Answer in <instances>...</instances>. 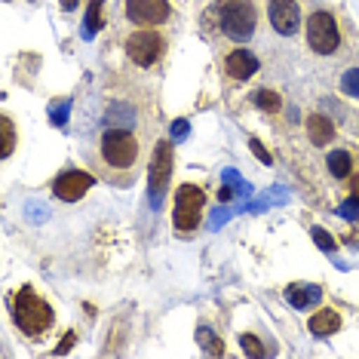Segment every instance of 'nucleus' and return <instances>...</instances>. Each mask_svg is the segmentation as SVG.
Segmentation results:
<instances>
[{
    "instance_id": "nucleus-1",
    "label": "nucleus",
    "mask_w": 359,
    "mask_h": 359,
    "mask_svg": "<svg viewBox=\"0 0 359 359\" xmlns=\"http://www.w3.org/2000/svg\"><path fill=\"white\" fill-rule=\"evenodd\" d=\"M13 316H15V325H19L25 334H31V338L43 334L53 325V307L46 304V301H40L31 289L15 292V298H13Z\"/></svg>"
},
{
    "instance_id": "nucleus-2",
    "label": "nucleus",
    "mask_w": 359,
    "mask_h": 359,
    "mask_svg": "<svg viewBox=\"0 0 359 359\" xmlns=\"http://www.w3.org/2000/svg\"><path fill=\"white\" fill-rule=\"evenodd\" d=\"M218 19L231 40H249L255 31V6L252 0H218Z\"/></svg>"
},
{
    "instance_id": "nucleus-3",
    "label": "nucleus",
    "mask_w": 359,
    "mask_h": 359,
    "mask_svg": "<svg viewBox=\"0 0 359 359\" xmlns=\"http://www.w3.org/2000/svg\"><path fill=\"white\" fill-rule=\"evenodd\" d=\"M102 157L114 169H129L138 157V142L123 129H111L102 135Z\"/></svg>"
},
{
    "instance_id": "nucleus-4",
    "label": "nucleus",
    "mask_w": 359,
    "mask_h": 359,
    "mask_svg": "<svg viewBox=\"0 0 359 359\" xmlns=\"http://www.w3.org/2000/svg\"><path fill=\"white\" fill-rule=\"evenodd\" d=\"M203 203H206V197H203V191L197 184H182L175 194V215L172 222L178 231H194V227L200 224V215H203Z\"/></svg>"
},
{
    "instance_id": "nucleus-5",
    "label": "nucleus",
    "mask_w": 359,
    "mask_h": 359,
    "mask_svg": "<svg viewBox=\"0 0 359 359\" xmlns=\"http://www.w3.org/2000/svg\"><path fill=\"white\" fill-rule=\"evenodd\" d=\"M307 43H310V50L320 55H329L338 50V43H341L338 25H334V19L329 13H313L307 19Z\"/></svg>"
},
{
    "instance_id": "nucleus-6",
    "label": "nucleus",
    "mask_w": 359,
    "mask_h": 359,
    "mask_svg": "<svg viewBox=\"0 0 359 359\" xmlns=\"http://www.w3.org/2000/svg\"><path fill=\"white\" fill-rule=\"evenodd\" d=\"M169 0H126V19L142 28L169 22Z\"/></svg>"
},
{
    "instance_id": "nucleus-7",
    "label": "nucleus",
    "mask_w": 359,
    "mask_h": 359,
    "mask_svg": "<svg viewBox=\"0 0 359 359\" xmlns=\"http://www.w3.org/2000/svg\"><path fill=\"white\" fill-rule=\"evenodd\" d=\"M160 50H163V40L160 34H154V31H135L133 37L126 40V53L129 59H133L135 65H142V68H148V65H154L160 59Z\"/></svg>"
},
{
    "instance_id": "nucleus-8",
    "label": "nucleus",
    "mask_w": 359,
    "mask_h": 359,
    "mask_svg": "<svg viewBox=\"0 0 359 359\" xmlns=\"http://www.w3.org/2000/svg\"><path fill=\"white\" fill-rule=\"evenodd\" d=\"M148 178H151V197L160 200L163 197V187H166L169 178H172V144H169V142H160L157 144Z\"/></svg>"
},
{
    "instance_id": "nucleus-9",
    "label": "nucleus",
    "mask_w": 359,
    "mask_h": 359,
    "mask_svg": "<svg viewBox=\"0 0 359 359\" xmlns=\"http://www.w3.org/2000/svg\"><path fill=\"white\" fill-rule=\"evenodd\" d=\"M93 187V175H86V172H80V169H71V172H62L59 178H55V197L65 200V203H74L80 200L83 194Z\"/></svg>"
},
{
    "instance_id": "nucleus-10",
    "label": "nucleus",
    "mask_w": 359,
    "mask_h": 359,
    "mask_svg": "<svg viewBox=\"0 0 359 359\" xmlns=\"http://www.w3.org/2000/svg\"><path fill=\"white\" fill-rule=\"evenodd\" d=\"M271 25L283 37H292L301 25V10L295 0H271Z\"/></svg>"
},
{
    "instance_id": "nucleus-11",
    "label": "nucleus",
    "mask_w": 359,
    "mask_h": 359,
    "mask_svg": "<svg viewBox=\"0 0 359 359\" xmlns=\"http://www.w3.org/2000/svg\"><path fill=\"white\" fill-rule=\"evenodd\" d=\"M224 68H227V74H231L233 80H249L258 71V59L252 53H246V50H236V53L227 55Z\"/></svg>"
},
{
    "instance_id": "nucleus-12",
    "label": "nucleus",
    "mask_w": 359,
    "mask_h": 359,
    "mask_svg": "<svg viewBox=\"0 0 359 359\" xmlns=\"http://www.w3.org/2000/svg\"><path fill=\"white\" fill-rule=\"evenodd\" d=\"M320 298H323V289L320 285H310V283H295V285L285 289V301H289L292 307H298V310L313 307Z\"/></svg>"
},
{
    "instance_id": "nucleus-13",
    "label": "nucleus",
    "mask_w": 359,
    "mask_h": 359,
    "mask_svg": "<svg viewBox=\"0 0 359 359\" xmlns=\"http://www.w3.org/2000/svg\"><path fill=\"white\" fill-rule=\"evenodd\" d=\"M310 332L320 334V338H325V334H334L341 329V313L338 310H320V313L310 316Z\"/></svg>"
},
{
    "instance_id": "nucleus-14",
    "label": "nucleus",
    "mask_w": 359,
    "mask_h": 359,
    "mask_svg": "<svg viewBox=\"0 0 359 359\" xmlns=\"http://www.w3.org/2000/svg\"><path fill=\"white\" fill-rule=\"evenodd\" d=\"M307 135L313 144H329L334 138V126L329 117H323V114H313V117L307 120Z\"/></svg>"
},
{
    "instance_id": "nucleus-15",
    "label": "nucleus",
    "mask_w": 359,
    "mask_h": 359,
    "mask_svg": "<svg viewBox=\"0 0 359 359\" xmlns=\"http://www.w3.org/2000/svg\"><path fill=\"white\" fill-rule=\"evenodd\" d=\"M329 172L334 178H347L350 172H353V160H350L347 151H332L329 154Z\"/></svg>"
},
{
    "instance_id": "nucleus-16",
    "label": "nucleus",
    "mask_w": 359,
    "mask_h": 359,
    "mask_svg": "<svg viewBox=\"0 0 359 359\" xmlns=\"http://www.w3.org/2000/svg\"><path fill=\"white\" fill-rule=\"evenodd\" d=\"M255 104H258L261 111H271V114H276V111L283 108L280 95L271 93V89H258V93H255Z\"/></svg>"
},
{
    "instance_id": "nucleus-17",
    "label": "nucleus",
    "mask_w": 359,
    "mask_h": 359,
    "mask_svg": "<svg viewBox=\"0 0 359 359\" xmlns=\"http://www.w3.org/2000/svg\"><path fill=\"white\" fill-rule=\"evenodd\" d=\"M197 341H200V347L206 350V353H212V356H222V353H224V344H222V341H218L209 329H200V332H197Z\"/></svg>"
},
{
    "instance_id": "nucleus-18",
    "label": "nucleus",
    "mask_w": 359,
    "mask_h": 359,
    "mask_svg": "<svg viewBox=\"0 0 359 359\" xmlns=\"http://www.w3.org/2000/svg\"><path fill=\"white\" fill-rule=\"evenodd\" d=\"M102 6H104V0H93V4H89V15H86V31L89 34L102 28Z\"/></svg>"
},
{
    "instance_id": "nucleus-19",
    "label": "nucleus",
    "mask_w": 359,
    "mask_h": 359,
    "mask_svg": "<svg viewBox=\"0 0 359 359\" xmlns=\"http://www.w3.org/2000/svg\"><path fill=\"white\" fill-rule=\"evenodd\" d=\"M0 129H4V157H10L15 148V129L10 117H0Z\"/></svg>"
},
{
    "instance_id": "nucleus-20",
    "label": "nucleus",
    "mask_w": 359,
    "mask_h": 359,
    "mask_svg": "<svg viewBox=\"0 0 359 359\" xmlns=\"http://www.w3.org/2000/svg\"><path fill=\"white\" fill-rule=\"evenodd\" d=\"M240 344H243V350H246V353L249 356H264V347H261V341L255 338V334H243V338H240Z\"/></svg>"
},
{
    "instance_id": "nucleus-21",
    "label": "nucleus",
    "mask_w": 359,
    "mask_h": 359,
    "mask_svg": "<svg viewBox=\"0 0 359 359\" xmlns=\"http://www.w3.org/2000/svg\"><path fill=\"white\" fill-rule=\"evenodd\" d=\"M313 240H316V246L325 249V252H332V249H334V240L323 231V227H313Z\"/></svg>"
},
{
    "instance_id": "nucleus-22",
    "label": "nucleus",
    "mask_w": 359,
    "mask_h": 359,
    "mask_svg": "<svg viewBox=\"0 0 359 359\" xmlns=\"http://www.w3.org/2000/svg\"><path fill=\"white\" fill-rule=\"evenodd\" d=\"M341 215L350 218V222H356V218H359V197H350L344 206H341Z\"/></svg>"
},
{
    "instance_id": "nucleus-23",
    "label": "nucleus",
    "mask_w": 359,
    "mask_h": 359,
    "mask_svg": "<svg viewBox=\"0 0 359 359\" xmlns=\"http://www.w3.org/2000/svg\"><path fill=\"white\" fill-rule=\"evenodd\" d=\"M344 83H347V89H350V93H353V95H359V71H350Z\"/></svg>"
},
{
    "instance_id": "nucleus-24",
    "label": "nucleus",
    "mask_w": 359,
    "mask_h": 359,
    "mask_svg": "<svg viewBox=\"0 0 359 359\" xmlns=\"http://www.w3.org/2000/svg\"><path fill=\"white\" fill-rule=\"evenodd\" d=\"M252 151H255V157H258L261 163H267V166H271V154H267L264 148H261V144L255 142V138H252Z\"/></svg>"
},
{
    "instance_id": "nucleus-25",
    "label": "nucleus",
    "mask_w": 359,
    "mask_h": 359,
    "mask_svg": "<svg viewBox=\"0 0 359 359\" xmlns=\"http://www.w3.org/2000/svg\"><path fill=\"white\" fill-rule=\"evenodd\" d=\"M68 347H74V332H68V334H65V341H62L59 347H55V353H65V350H68Z\"/></svg>"
},
{
    "instance_id": "nucleus-26",
    "label": "nucleus",
    "mask_w": 359,
    "mask_h": 359,
    "mask_svg": "<svg viewBox=\"0 0 359 359\" xmlns=\"http://www.w3.org/2000/svg\"><path fill=\"white\" fill-rule=\"evenodd\" d=\"M59 4H62V10H74L77 0H59Z\"/></svg>"
},
{
    "instance_id": "nucleus-27",
    "label": "nucleus",
    "mask_w": 359,
    "mask_h": 359,
    "mask_svg": "<svg viewBox=\"0 0 359 359\" xmlns=\"http://www.w3.org/2000/svg\"><path fill=\"white\" fill-rule=\"evenodd\" d=\"M353 197H359V175L353 178Z\"/></svg>"
}]
</instances>
